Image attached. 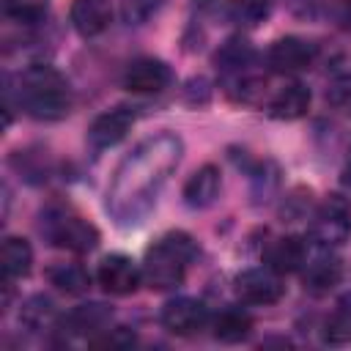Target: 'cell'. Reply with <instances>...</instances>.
I'll use <instances>...</instances> for the list:
<instances>
[{
	"instance_id": "cell-1",
	"label": "cell",
	"mask_w": 351,
	"mask_h": 351,
	"mask_svg": "<svg viewBox=\"0 0 351 351\" xmlns=\"http://www.w3.org/2000/svg\"><path fill=\"white\" fill-rule=\"evenodd\" d=\"M184 156V143L173 132H159L137 143L115 167L107 189V214L121 228H132L156 206L165 184Z\"/></svg>"
},
{
	"instance_id": "cell-2",
	"label": "cell",
	"mask_w": 351,
	"mask_h": 351,
	"mask_svg": "<svg viewBox=\"0 0 351 351\" xmlns=\"http://www.w3.org/2000/svg\"><path fill=\"white\" fill-rule=\"evenodd\" d=\"M16 104L36 121H60L71 112L74 93L55 66L36 63L16 80Z\"/></svg>"
},
{
	"instance_id": "cell-3",
	"label": "cell",
	"mask_w": 351,
	"mask_h": 351,
	"mask_svg": "<svg viewBox=\"0 0 351 351\" xmlns=\"http://www.w3.org/2000/svg\"><path fill=\"white\" fill-rule=\"evenodd\" d=\"M195 255H197L195 239L184 230H170L145 250L143 280L154 291H170L184 282Z\"/></svg>"
},
{
	"instance_id": "cell-4",
	"label": "cell",
	"mask_w": 351,
	"mask_h": 351,
	"mask_svg": "<svg viewBox=\"0 0 351 351\" xmlns=\"http://www.w3.org/2000/svg\"><path fill=\"white\" fill-rule=\"evenodd\" d=\"M41 233L49 239V244L69 252H90L99 244L96 225L63 206H49L41 214Z\"/></svg>"
},
{
	"instance_id": "cell-5",
	"label": "cell",
	"mask_w": 351,
	"mask_h": 351,
	"mask_svg": "<svg viewBox=\"0 0 351 351\" xmlns=\"http://www.w3.org/2000/svg\"><path fill=\"white\" fill-rule=\"evenodd\" d=\"M351 236V203L343 195H326L313 211L310 239L315 247L335 250Z\"/></svg>"
},
{
	"instance_id": "cell-6",
	"label": "cell",
	"mask_w": 351,
	"mask_h": 351,
	"mask_svg": "<svg viewBox=\"0 0 351 351\" xmlns=\"http://www.w3.org/2000/svg\"><path fill=\"white\" fill-rule=\"evenodd\" d=\"M233 291L239 296L241 304H255V307H266V304H277L285 293L282 285V274L271 271L269 266L263 269H247L233 280Z\"/></svg>"
},
{
	"instance_id": "cell-7",
	"label": "cell",
	"mask_w": 351,
	"mask_h": 351,
	"mask_svg": "<svg viewBox=\"0 0 351 351\" xmlns=\"http://www.w3.org/2000/svg\"><path fill=\"white\" fill-rule=\"evenodd\" d=\"M112 324V310L101 302H88V304H80L74 307L71 313H66L60 321H58V329L63 337H77V340H88L93 343L99 335H104Z\"/></svg>"
},
{
	"instance_id": "cell-8",
	"label": "cell",
	"mask_w": 351,
	"mask_h": 351,
	"mask_svg": "<svg viewBox=\"0 0 351 351\" xmlns=\"http://www.w3.org/2000/svg\"><path fill=\"white\" fill-rule=\"evenodd\" d=\"M315 55H318V47L313 41L299 38V36H285V38H277L269 47L266 66L274 74H299V71L313 66Z\"/></svg>"
},
{
	"instance_id": "cell-9",
	"label": "cell",
	"mask_w": 351,
	"mask_h": 351,
	"mask_svg": "<svg viewBox=\"0 0 351 351\" xmlns=\"http://www.w3.org/2000/svg\"><path fill=\"white\" fill-rule=\"evenodd\" d=\"M162 326L178 337H192L208 324V307L192 296H176L162 307Z\"/></svg>"
},
{
	"instance_id": "cell-10",
	"label": "cell",
	"mask_w": 351,
	"mask_h": 351,
	"mask_svg": "<svg viewBox=\"0 0 351 351\" xmlns=\"http://www.w3.org/2000/svg\"><path fill=\"white\" fill-rule=\"evenodd\" d=\"M96 280L99 285L107 291V293H115V296H126V293H134L137 285L143 282V266H137L129 255H107L99 269H96Z\"/></svg>"
},
{
	"instance_id": "cell-11",
	"label": "cell",
	"mask_w": 351,
	"mask_h": 351,
	"mask_svg": "<svg viewBox=\"0 0 351 351\" xmlns=\"http://www.w3.org/2000/svg\"><path fill=\"white\" fill-rule=\"evenodd\" d=\"M173 82V71L159 58H140L126 66L123 88L132 93H159Z\"/></svg>"
},
{
	"instance_id": "cell-12",
	"label": "cell",
	"mask_w": 351,
	"mask_h": 351,
	"mask_svg": "<svg viewBox=\"0 0 351 351\" xmlns=\"http://www.w3.org/2000/svg\"><path fill=\"white\" fill-rule=\"evenodd\" d=\"M132 126H134V110L112 107V110H107V112L93 118V123L88 126V143L93 148H99V151L101 148H112L129 134Z\"/></svg>"
},
{
	"instance_id": "cell-13",
	"label": "cell",
	"mask_w": 351,
	"mask_h": 351,
	"mask_svg": "<svg viewBox=\"0 0 351 351\" xmlns=\"http://www.w3.org/2000/svg\"><path fill=\"white\" fill-rule=\"evenodd\" d=\"M321 252L318 255H307V261H304V266H302V282H304V288L310 291V293H326V291H332L337 282H340V277H343V263H340V258L337 255H332V250H324V247H318Z\"/></svg>"
},
{
	"instance_id": "cell-14",
	"label": "cell",
	"mask_w": 351,
	"mask_h": 351,
	"mask_svg": "<svg viewBox=\"0 0 351 351\" xmlns=\"http://www.w3.org/2000/svg\"><path fill=\"white\" fill-rule=\"evenodd\" d=\"M263 261L271 271L277 274H291V271H302L304 261H307V244L299 239V236H280L274 239L266 252H263Z\"/></svg>"
},
{
	"instance_id": "cell-15",
	"label": "cell",
	"mask_w": 351,
	"mask_h": 351,
	"mask_svg": "<svg viewBox=\"0 0 351 351\" xmlns=\"http://www.w3.org/2000/svg\"><path fill=\"white\" fill-rule=\"evenodd\" d=\"M69 16H71V27L80 36L93 38L110 27L112 8H110V0H74Z\"/></svg>"
},
{
	"instance_id": "cell-16",
	"label": "cell",
	"mask_w": 351,
	"mask_h": 351,
	"mask_svg": "<svg viewBox=\"0 0 351 351\" xmlns=\"http://www.w3.org/2000/svg\"><path fill=\"white\" fill-rule=\"evenodd\" d=\"M219 189H222L219 170L214 165H203L184 184V203L189 208H208L219 197Z\"/></svg>"
},
{
	"instance_id": "cell-17",
	"label": "cell",
	"mask_w": 351,
	"mask_h": 351,
	"mask_svg": "<svg viewBox=\"0 0 351 351\" xmlns=\"http://www.w3.org/2000/svg\"><path fill=\"white\" fill-rule=\"evenodd\" d=\"M250 332H252V315L236 304L219 310L211 321V335L219 343H241L250 337Z\"/></svg>"
},
{
	"instance_id": "cell-18",
	"label": "cell",
	"mask_w": 351,
	"mask_h": 351,
	"mask_svg": "<svg viewBox=\"0 0 351 351\" xmlns=\"http://www.w3.org/2000/svg\"><path fill=\"white\" fill-rule=\"evenodd\" d=\"M310 110V90L302 82L280 88L269 101V115L277 121H296Z\"/></svg>"
},
{
	"instance_id": "cell-19",
	"label": "cell",
	"mask_w": 351,
	"mask_h": 351,
	"mask_svg": "<svg viewBox=\"0 0 351 351\" xmlns=\"http://www.w3.org/2000/svg\"><path fill=\"white\" fill-rule=\"evenodd\" d=\"M0 266H3V282H14L30 274L33 269V250L22 236H8L3 241V252H0Z\"/></svg>"
},
{
	"instance_id": "cell-20",
	"label": "cell",
	"mask_w": 351,
	"mask_h": 351,
	"mask_svg": "<svg viewBox=\"0 0 351 351\" xmlns=\"http://www.w3.org/2000/svg\"><path fill=\"white\" fill-rule=\"evenodd\" d=\"M321 335H324V343H329V346L351 343V291L335 302V307L329 310V315L324 321Z\"/></svg>"
},
{
	"instance_id": "cell-21",
	"label": "cell",
	"mask_w": 351,
	"mask_h": 351,
	"mask_svg": "<svg viewBox=\"0 0 351 351\" xmlns=\"http://www.w3.org/2000/svg\"><path fill=\"white\" fill-rule=\"evenodd\" d=\"M214 63H217L222 77H230L236 71H244V69L255 66V49L244 38H228L219 47V52L214 55Z\"/></svg>"
},
{
	"instance_id": "cell-22",
	"label": "cell",
	"mask_w": 351,
	"mask_h": 351,
	"mask_svg": "<svg viewBox=\"0 0 351 351\" xmlns=\"http://www.w3.org/2000/svg\"><path fill=\"white\" fill-rule=\"evenodd\" d=\"M47 280L58 288V291H63V293H85L88 288H90V274H88V269L85 266H80V263H55V266H49L47 269Z\"/></svg>"
},
{
	"instance_id": "cell-23",
	"label": "cell",
	"mask_w": 351,
	"mask_h": 351,
	"mask_svg": "<svg viewBox=\"0 0 351 351\" xmlns=\"http://www.w3.org/2000/svg\"><path fill=\"white\" fill-rule=\"evenodd\" d=\"M19 321H22V326L25 329H30V332H41V329H52V326H58V313H55V304H52V299H47V296H33V299H27L25 304H22V310H19Z\"/></svg>"
},
{
	"instance_id": "cell-24",
	"label": "cell",
	"mask_w": 351,
	"mask_h": 351,
	"mask_svg": "<svg viewBox=\"0 0 351 351\" xmlns=\"http://www.w3.org/2000/svg\"><path fill=\"white\" fill-rule=\"evenodd\" d=\"M0 5H3V16L22 27L38 25L49 11V0H0Z\"/></svg>"
},
{
	"instance_id": "cell-25",
	"label": "cell",
	"mask_w": 351,
	"mask_h": 351,
	"mask_svg": "<svg viewBox=\"0 0 351 351\" xmlns=\"http://www.w3.org/2000/svg\"><path fill=\"white\" fill-rule=\"evenodd\" d=\"M271 14V0H233L230 19L241 27H258Z\"/></svg>"
},
{
	"instance_id": "cell-26",
	"label": "cell",
	"mask_w": 351,
	"mask_h": 351,
	"mask_svg": "<svg viewBox=\"0 0 351 351\" xmlns=\"http://www.w3.org/2000/svg\"><path fill=\"white\" fill-rule=\"evenodd\" d=\"M326 104L337 112L351 118V74H337L326 85Z\"/></svg>"
},
{
	"instance_id": "cell-27",
	"label": "cell",
	"mask_w": 351,
	"mask_h": 351,
	"mask_svg": "<svg viewBox=\"0 0 351 351\" xmlns=\"http://www.w3.org/2000/svg\"><path fill=\"white\" fill-rule=\"evenodd\" d=\"M162 3L165 0H121V16L129 25H143L162 8Z\"/></svg>"
},
{
	"instance_id": "cell-28",
	"label": "cell",
	"mask_w": 351,
	"mask_h": 351,
	"mask_svg": "<svg viewBox=\"0 0 351 351\" xmlns=\"http://www.w3.org/2000/svg\"><path fill=\"white\" fill-rule=\"evenodd\" d=\"M134 340L137 337H134L132 329H126V326H110L90 346H96V348H129V346H134Z\"/></svg>"
},
{
	"instance_id": "cell-29",
	"label": "cell",
	"mask_w": 351,
	"mask_h": 351,
	"mask_svg": "<svg viewBox=\"0 0 351 351\" xmlns=\"http://www.w3.org/2000/svg\"><path fill=\"white\" fill-rule=\"evenodd\" d=\"M296 197H299V189H296V192H293V195H291V197H288V203H299V200H296ZM302 206H310V200H302ZM299 211H302V214H304V211H307V208H299ZM299 211H291V208H288V211H282V217H288V219H291V222H296V219H299Z\"/></svg>"
},
{
	"instance_id": "cell-30",
	"label": "cell",
	"mask_w": 351,
	"mask_h": 351,
	"mask_svg": "<svg viewBox=\"0 0 351 351\" xmlns=\"http://www.w3.org/2000/svg\"><path fill=\"white\" fill-rule=\"evenodd\" d=\"M337 19H340V25H343L346 30H351V0H346V3L340 5V11H337Z\"/></svg>"
}]
</instances>
